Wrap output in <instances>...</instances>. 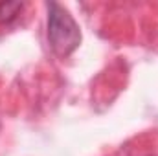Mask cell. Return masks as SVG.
<instances>
[{
  "mask_svg": "<svg viewBox=\"0 0 158 156\" xmlns=\"http://www.w3.org/2000/svg\"><path fill=\"white\" fill-rule=\"evenodd\" d=\"M48 40L55 53L70 55L81 42V31L72 15L59 4L48 6Z\"/></svg>",
  "mask_w": 158,
  "mask_h": 156,
  "instance_id": "obj_1",
  "label": "cell"
},
{
  "mask_svg": "<svg viewBox=\"0 0 158 156\" xmlns=\"http://www.w3.org/2000/svg\"><path fill=\"white\" fill-rule=\"evenodd\" d=\"M22 4L19 2H2L0 4V24H9L17 18V15L22 11Z\"/></svg>",
  "mask_w": 158,
  "mask_h": 156,
  "instance_id": "obj_2",
  "label": "cell"
}]
</instances>
